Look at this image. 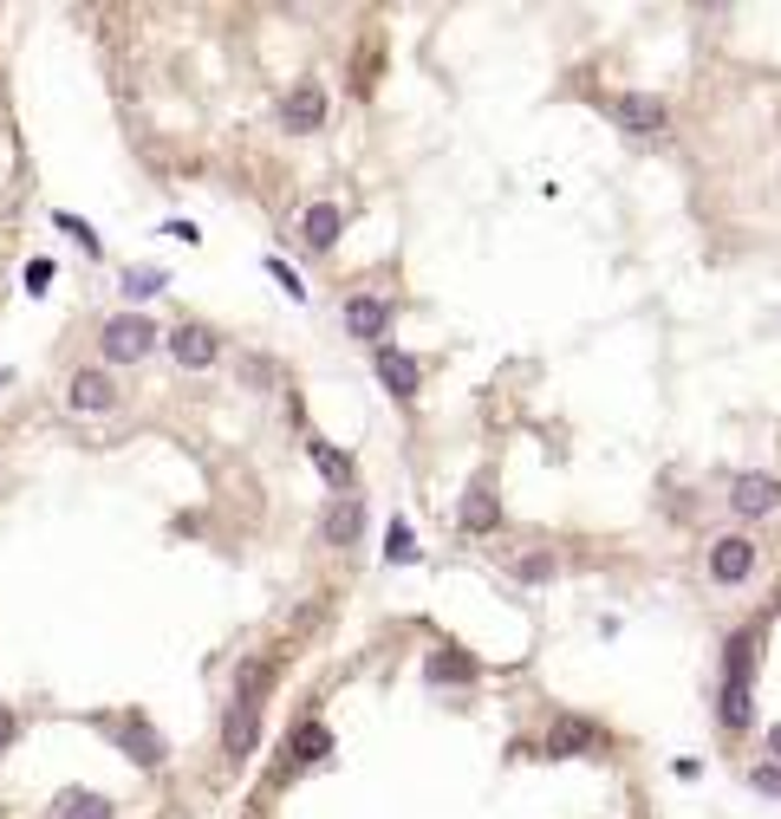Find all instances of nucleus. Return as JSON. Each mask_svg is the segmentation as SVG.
<instances>
[{"mask_svg": "<svg viewBox=\"0 0 781 819\" xmlns=\"http://www.w3.org/2000/svg\"><path fill=\"white\" fill-rule=\"evenodd\" d=\"M53 221L66 228V234H72V241H78V248H85V254H98V234H91V221H85V215H66V208H59Z\"/></svg>", "mask_w": 781, "mask_h": 819, "instance_id": "obj_24", "label": "nucleus"}, {"mask_svg": "<svg viewBox=\"0 0 781 819\" xmlns=\"http://www.w3.org/2000/svg\"><path fill=\"white\" fill-rule=\"evenodd\" d=\"M98 729H105V735L124 749V761H131V767H143V774H150V767H163V754H170V749H163V735H156L143 716H98Z\"/></svg>", "mask_w": 781, "mask_h": 819, "instance_id": "obj_3", "label": "nucleus"}, {"mask_svg": "<svg viewBox=\"0 0 781 819\" xmlns=\"http://www.w3.org/2000/svg\"><path fill=\"white\" fill-rule=\"evenodd\" d=\"M66 410H72V416H111V410H118V384H111V371H105V364L72 371Z\"/></svg>", "mask_w": 781, "mask_h": 819, "instance_id": "obj_6", "label": "nucleus"}, {"mask_svg": "<svg viewBox=\"0 0 781 819\" xmlns=\"http://www.w3.org/2000/svg\"><path fill=\"white\" fill-rule=\"evenodd\" d=\"M163 345L156 332V319H143V313H111L105 326H98V351H105V364H138Z\"/></svg>", "mask_w": 781, "mask_h": 819, "instance_id": "obj_2", "label": "nucleus"}, {"mask_svg": "<svg viewBox=\"0 0 781 819\" xmlns=\"http://www.w3.org/2000/svg\"><path fill=\"white\" fill-rule=\"evenodd\" d=\"M339 228H346V208L339 203H313L300 215V241H306L313 254H333V248H339Z\"/></svg>", "mask_w": 781, "mask_h": 819, "instance_id": "obj_14", "label": "nucleus"}, {"mask_svg": "<svg viewBox=\"0 0 781 819\" xmlns=\"http://www.w3.org/2000/svg\"><path fill=\"white\" fill-rule=\"evenodd\" d=\"M319 540L326 546H358L365 540V494H333L319 514Z\"/></svg>", "mask_w": 781, "mask_h": 819, "instance_id": "obj_9", "label": "nucleus"}, {"mask_svg": "<svg viewBox=\"0 0 781 819\" xmlns=\"http://www.w3.org/2000/svg\"><path fill=\"white\" fill-rule=\"evenodd\" d=\"M476 677H482V664L469 651H430L424 657V682H436V689L443 682H476Z\"/></svg>", "mask_w": 781, "mask_h": 819, "instance_id": "obj_19", "label": "nucleus"}, {"mask_svg": "<svg viewBox=\"0 0 781 819\" xmlns=\"http://www.w3.org/2000/svg\"><path fill=\"white\" fill-rule=\"evenodd\" d=\"M371 364H378V384L391 391V397H417V384H424V364L411 358V351H398V345L384 339L371 351Z\"/></svg>", "mask_w": 781, "mask_h": 819, "instance_id": "obj_12", "label": "nucleus"}, {"mask_svg": "<svg viewBox=\"0 0 781 819\" xmlns=\"http://www.w3.org/2000/svg\"><path fill=\"white\" fill-rule=\"evenodd\" d=\"M756 572V540H742V534H723L711 546V579L716 586H742Z\"/></svg>", "mask_w": 781, "mask_h": 819, "instance_id": "obj_13", "label": "nucleus"}, {"mask_svg": "<svg viewBox=\"0 0 781 819\" xmlns=\"http://www.w3.org/2000/svg\"><path fill=\"white\" fill-rule=\"evenodd\" d=\"M163 286H170L163 267H131L124 273V299H150V293H163Z\"/></svg>", "mask_w": 781, "mask_h": 819, "instance_id": "obj_23", "label": "nucleus"}, {"mask_svg": "<svg viewBox=\"0 0 781 819\" xmlns=\"http://www.w3.org/2000/svg\"><path fill=\"white\" fill-rule=\"evenodd\" d=\"M254 682H268V670H261V664H241L235 696H228V709H221V754H228V761H248V754L261 749V702H254Z\"/></svg>", "mask_w": 781, "mask_h": 819, "instance_id": "obj_1", "label": "nucleus"}, {"mask_svg": "<svg viewBox=\"0 0 781 819\" xmlns=\"http://www.w3.org/2000/svg\"><path fill=\"white\" fill-rule=\"evenodd\" d=\"M326 124V85L319 78H293L281 98V131L286 136H313Z\"/></svg>", "mask_w": 781, "mask_h": 819, "instance_id": "obj_4", "label": "nucleus"}, {"mask_svg": "<svg viewBox=\"0 0 781 819\" xmlns=\"http://www.w3.org/2000/svg\"><path fill=\"white\" fill-rule=\"evenodd\" d=\"M163 351H170L183 371H209L215 358H221V332H209V326L189 319V326H170V332H163Z\"/></svg>", "mask_w": 781, "mask_h": 819, "instance_id": "obj_8", "label": "nucleus"}, {"mask_svg": "<svg viewBox=\"0 0 781 819\" xmlns=\"http://www.w3.org/2000/svg\"><path fill=\"white\" fill-rule=\"evenodd\" d=\"M599 742H606V735H599L593 722H579V716H561V722L547 729V742H541V749H547V754H593Z\"/></svg>", "mask_w": 781, "mask_h": 819, "instance_id": "obj_17", "label": "nucleus"}, {"mask_svg": "<svg viewBox=\"0 0 781 819\" xmlns=\"http://www.w3.org/2000/svg\"><path fill=\"white\" fill-rule=\"evenodd\" d=\"M664 118H671V111H664V98H651V91H619V98H612V124L632 131V136H658Z\"/></svg>", "mask_w": 781, "mask_h": 819, "instance_id": "obj_10", "label": "nucleus"}, {"mask_svg": "<svg viewBox=\"0 0 781 819\" xmlns=\"http://www.w3.org/2000/svg\"><path fill=\"white\" fill-rule=\"evenodd\" d=\"M769 754H775V761H781V722H775V729H769Z\"/></svg>", "mask_w": 781, "mask_h": 819, "instance_id": "obj_29", "label": "nucleus"}, {"mask_svg": "<svg viewBox=\"0 0 781 819\" xmlns=\"http://www.w3.org/2000/svg\"><path fill=\"white\" fill-rule=\"evenodd\" d=\"M384 559H391V566H411V559H417V534H411V521H391V527H384Z\"/></svg>", "mask_w": 781, "mask_h": 819, "instance_id": "obj_22", "label": "nucleus"}, {"mask_svg": "<svg viewBox=\"0 0 781 819\" xmlns=\"http://www.w3.org/2000/svg\"><path fill=\"white\" fill-rule=\"evenodd\" d=\"M326 754H333V729H326L319 716L293 722V735H286V749H281V780H293L300 767H313V761H326Z\"/></svg>", "mask_w": 781, "mask_h": 819, "instance_id": "obj_7", "label": "nucleus"}, {"mask_svg": "<svg viewBox=\"0 0 781 819\" xmlns=\"http://www.w3.org/2000/svg\"><path fill=\"white\" fill-rule=\"evenodd\" d=\"M268 273H274V280H281V286H286V299H306V286H300V273L286 267L281 254H268Z\"/></svg>", "mask_w": 781, "mask_h": 819, "instance_id": "obj_25", "label": "nucleus"}, {"mask_svg": "<svg viewBox=\"0 0 781 819\" xmlns=\"http://www.w3.org/2000/svg\"><path fill=\"white\" fill-rule=\"evenodd\" d=\"M53 819H118V800L111 794H91V787H66L53 800Z\"/></svg>", "mask_w": 781, "mask_h": 819, "instance_id": "obj_18", "label": "nucleus"}, {"mask_svg": "<svg viewBox=\"0 0 781 819\" xmlns=\"http://www.w3.org/2000/svg\"><path fill=\"white\" fill-rule=\"evenodd\" d=\"M26 293H53V261H26Z\"/></svg>", "mask_w": 781, "mask_h": 819, "instance_id": "obj_26", "label": "nucleus"}, {"mask_svg": "<svg viewBox=\"0 0 781 819\" xmlns=\"http://www.w3.org/2000/svg\"><path fill=\"white\" fill-rule=\"evenodd\" d=\"M339 319H346V339H358V345H371V351H378V345H384V332H391V319H398V306H391V299H378V293H352Z\"/></svg>", "mask_w": 781, "mask_h": 819, "instance_id": "obj_5", "label": "nucleus"}, {"mask_svg": "<svg viewBox=\"0 0 781 819\" xmlns=\"http://www.w3.org/2000/svg\"><path fill=\"white\" fill-rule=\"evenodd\" d=\"M729 507L742 514V521H762V514H775L781 507V476H736L729 481Z\"/></svg>", "mask_w": 781, "mask_h": 819, "instance_id": "obj_11", "label": "nucleus"}, {"mask_svg": "<svg viewBox=\"0 0 781 819\" xmlns=\"http://www.w3.org/2000/svg\"><path fill=\"white\" fill-rule=\"evenodd\" d=\"M749 780H756V794H775V800H781V767H769V761H762Z\"/></svg>", "mask_w": 781, "mask_h": 819, "instance_id": "obj_27", "label": "nucleus"}, {"mask_svg": "<svg viewBox=\"0 0 781 819\" xmlns=\"http://www.w3.org/2000/svg\"><path fill=\"white\" fill-rule=\"evenodd\" d=\"M456 521H463V534H496V527H501V501H496V488H489V481H469V494H463Z\"/></svg>", "mask_w": 781, "mask_h": 819, "instance_id": "obj_15", "label": "nucleus"}, {"mask_svg": "<svg viewBox=\"0 0 781 819\" xmlns=\"http://www.w3.org/2000/svg\"><path fill=\"white\" fill-rule=\"evenodd\" d=\"M306 462L326 476V488H333V494H352V476H358V469H352V456H346V449H333L326 436H306Z\"/></svg>", "mask_w": 781, "mask_h": 819, "instance_id": "obj_16", "label": "nucleus"}, {"mask_svg": "<svg viewBox=\"0 0 781 819\" xmlns=\"http://www.w3.org/2000/svg\"><path fill=\"white\" fill-rule=\"evenodd\" d=\"M749 722H756L749 682H723V729H749Z\"/></svg>", "mask_w": 781, "mask_h": 819, "instance_id": "obj_21", "label": "nucleus"}, {"mask_svg": "<svg viewBox=\"0 0 781 819\" xmlns=\"http://www.w3.org/2000/svg\"><path fill=\"white\" fill-rule=\"evenodd\" d=\"M756 631H736L729 644H723V682H749V670H756Z\"/></svg>", "mask_w": 781, "mask_h": 819, "instance_id": "obj_20", "label": "nucleus"}, {"mask_svg": "<svg viewBox=\"0 0 781 819\" xmlns=\"http://www.w3.org/2000/svg\"><path fill=\"white\" fill-rule=\"evenodd\" d=\"M13 735H20V716H13V702H0V754L13 749Z\"/></svg>", "mask_w": 781, "mask_h": 819, "instance_id": "obj_28", "label": "nucleus"}]
</instances>
